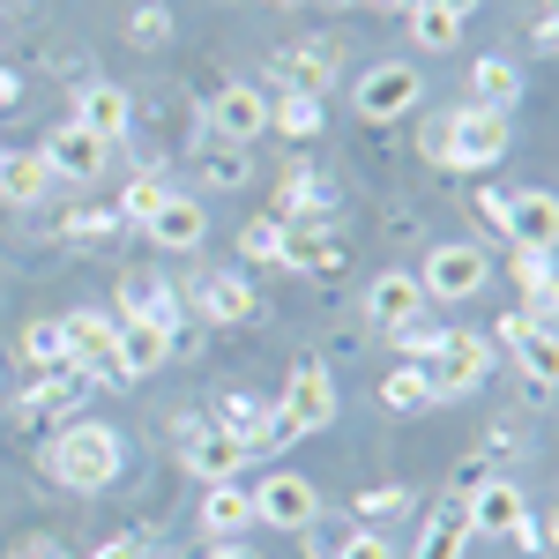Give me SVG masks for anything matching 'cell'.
I'll return each instance as SVG.
<instances>
[{
  "instance_id": "11",
  "label": "cell",
  "mask_w": 559,
  "mask_h": 559,
  "mask_svg": "<svg viewBox=\"0 0 559 559\" xmlns=\"http://www.w3.org/2000/svg\"><path fill=\"white\" fill-rule=\"evenodd\" d=\"M179 299L194 306V321H224V329L261 321V299H254V284H247L239 269H202V276H194V292H179Z\"/></svg>"
},
{
  "instance_id": "13",
  "label": "cell",
  "mask_w": 559,
  "mask_h": 559,
  "mask_svg": "<svg viewBox=\"0 0 559 559\" xmlns=\"http://www.w3.org/2000/svg\"><path fill=\"white\" fill-rule=\"evenodd\" d=\"M500 344L515 350V373L522 381H545L552 388V373H559V336H552V321H537V313H500Z\"/></svg>"
},
{
  "instance_id": "33",
  "label": "cell",
  "mask_w": 559,
  "mask_h": 559,
  "mask_svg": "<svg viewBox=\"0 0 559 559\" xmlns=\"http://www.w3.org/2000/svg\"><path fill=\"white\" fill-rule=\"evenodd\" d=\"M411 45L455 52V45H463V15H448V8H432V0H411Z\"/></svg>"
},
{
  "instance_id": "44",
  "label": "cell",
  "mask_w": 559,
  "mask_h": 559,
  "mask_svg": "<svg viewBox=\"0 0 559 559\" xmlns=\"http://www.w3.org/2000/svg\"><path fill=\"white\" fill-rule=\"evenodd\" d=\"M90 559H150V545H142V537H105Z\"/></svg>"
},
{
  "instance_id": "27",
  "label": "cell",
  "mask_w": 559,
  "mask_h": 559,
  "mask_svg": "<svg viewBox=\"0 0 559 559\" xmlns=\"http://www.w3.org/2000/svg\"><path fill=\"white\" fill-rule=\"evenodd\" d=\"M471 105H492V112H515L522 105V68L508 52H485L471 68Z\"/></svg>"
},
{
  "instance_id": "15",
  "label": "cell",
  "mask_w": 559,
  "mask_h": 559,
  "mask_svg": "<svg viewBox=\"0 0 559 559\" xmlns=\"http://www.w3.org/2000/svg\"><path fill=\"white\" fill-rule=\"evenodd\" d=\"M224 432L247 448V463H269V455H284V448H292L284 418H276L269 403H254V395H224Z\"/></svg>"
},
{
  "instance_id": "37",
  "label": "cell",
  "mask_w": 559,
  "mask_h": 559,
  "mask_svg": "<svg viewBox=\"0 0 559 559\" xmlns=\"http://www.w3.org/2000/svg\"><path fill=\"white\" fill-rule=\"evenodd\" d=\"M411 508V485H366L358 500H350V515H358V530H373V522H395Z\"/></svg>"
},
{
  "instance_id": "23",
  "label": "cell",
  "mask_w": 559,
  "mask_h": 559,
  "mask_svg": "<svg viewBox=\"0 0 559 559\" xmlns=\"http://www.w3.org/2000/svg\"><path fill=\"white\" fill-rule=\"evenodd\" d=\"M247 179H254V150H239V142H194V187L231 194Z\"/></svg>"
},
{
  "instance_id": "49",
  "label": "cell",
  "mask_w": 559,
  "mask_h": 559,
  "mask_svg": "<svg viewBox=\"0 0 559 559\" xmlns=\"http://www.w3.org/2000/svg\"><path fill=\"white\" fill-rule=\"evenodd\" d=\"M8 157H15V150H8V142H0V165H8Z\"/></svg>"
},
{
  "instance_id": "35",
  "label": "cell",
  "mask_w": 559,
  "mask_h": 559,
  "mask_svg": "<svg viewBox=\"0 0 559 559\" xmlns=\"http://www.w3.org/2000/svg\"><path fill=\"white\" fill-rule=\"evenodd\" d=\"M306 537H321V530H306ZM313 559H395L381 530H344V537H321V552Z\"/></svg>"
},
{
  "instance_id": "41",
  "label": "cell",
  "mask_w": 559,
  "mask_h": 559,
  "mask_svg": "<svg viewBox=\"0 0 559 559\" xmlns=\"http://www.w3.org/2000/svg\"><path fill=\"white\" fill-rule=\"evenodd\" d=\"M471 216L485 224V231H508V194H492V187H477V194H471Z\"/></svg>"
},
{
  "instance_id": "17",
  "label": "cell",
  "mask_w": 559,
  "mask_h": 559,
  "mask_svg": "<svg viewBox=\"0 0 559 559\" xmlns=\"http://www.w3.org/2000/svg\"><path fill=\"white\" fill-rule=\"evenodd\" d=\"M463 508V522H471V537H508L522 515H530V500H522L515 477H485L471 500H455Z\"/></svg>"
},
{
  "instance_id": "25",
  "label": "cell",
  "mask_w": 559,
  "mask_h": 559,
  "mask_svg": "<svg viewBox=\"0 0 559 559\" xmlns=\"http://www.w3.org/2000/svg\"><path fill=\"white\" fill-rule=\"evenodd\" d=\"M463 552H471V522H463V508H455V500H440V508L418 522L411 559H463Z\"/></svg>"
},
{
  "instance_id": "43",
  "label": "cell",
  "mask_w": 559,
  "mask_h": 559,
  "mask_svg": "<svg viewBox=\"0 0 559 559\" xmlns=\"http://www.w3.org/2000/svg\"><path fill=\"white\" fill-rule=\"evenodd\" d=\"M508 537H515L522 552H545V545H552V530H545V522H537V515H522L515 530H508Z\"/></svg>"
},
{
  "instance_id": "12",
  "label": "cell",
  "mask_w": 559,
  "mask_h": 559,
  "mask_svg": "<svg viewBox=\"0 0 559 559\" xmlns=\"http://www.w3.org/2000/svg\"><path fill=\"white\" fill-rule=\"evenodd\" d=\"M112 321H157V329H173L187 321V299H179L165 276H150V269H128L120 276V292H112Z\"/></svg>"
},
{
  "instance_id": "38",
  "label": "cell",
  "mask_w": 559,
  "mask_h": 559,
  "mask_svg": "<svg viewBox=\"0 0 559 559\" xmlns=\"http://www.w3.org/2000/svg\"><path fill=\"white\" fill-rule=\"evenodd\" d=\"M128 38L142 45V52H165V45H173V8H165V0H142L128 15Z\"/></svg>"
},
{
  "instance_id": "36",
  "label": "cell",
  "mask_w": 559,
  "mask_h": 559,
  "mask_svg": "<svg viewBox=\"0 0 559 559\" xmlns=\"http://www.w3.org/2000/svg\"><path fill=\"white\" fill-rule=\"evenodd\" d=\"M276 247H284V216H247V224H239V261L276 269Z\"/></svg>"
},
{
  "instance_id": "31",
  "label": "cell",
  "mask_w": 559,
  "mask_h": 559,
  "mask_svg": "<svg viewBox=\"0 0 559 559\" xmlns=\"http://www.w3.org/2000/svg\"><path fill=\"white\" fill-rule=\"evenodd\" d=\"M381 403L388 411H403V418H418V411H432V388H426V366H403V358H395V366H388L381 381Z\"/></svg>"
},
{
  "instance_id": "20",
  "label": "cell",
  "mask_w": 559,
  "mask_h": 559,
  "mask_svg": "<svg viewBox=\"0 0 559 559\" xmlns=\"http://www.w3.org/2000/svg\"><path fill=\"white\" fill-rule=\"evenodd\" d=\"M418 313H426V292H418V276H411V269H381V276H373V284H366V321H373V329H403V321H418Z\"/></svg>"
},
{
  "instance_id": "39",
  "label": "cell",
  "mask_w": 559,
  "mask_h": 559,
  "mask_svg": "<svg viewBox=\"0 0 559 559\" xmlns=\"http://www.w3.org/2000/svg\"><path fill=\"white\" fill-rule=\"evenodd\" d=\"M388 344L403 350V366H426L432 350H440V329H432L426 313H418V321H403V329H388Z\"/></svg>"
},
{
  "instance_id": "9",
  "label": "cell",
  "mask_w": 559,
  "mask_h": 559,
  "mask_svg": "<svg viewBox=\"0 0 559 559\" xmlns=\"http://www.w3.org/2000/svg\"><path fill=\"white\" fill-rule=\"evenodd\" d=\"M38 165L60 179V187H97V179H105V165H112V150H105L97 134H83L75 120H60V128L38 142Z\"/></svg>"
},
{
  "instance_id": "22",
  "label": "cell",
  "mask_w": 559,
  "mask_h": 559,
  "mask_svg": "<svg viewBox=\"0 0 559 559\" xmlns=\"http://www.w3.org/2000/svg\"><path fill=\"white\" fill-rule=\"evenodd\" d=\"M269 83H284V90H306V97H321V90L336 83V45L321 38V45H292V52H276V60H269Z\"/></svg>"
},
{
  "instance_id": "19",
  "label": "cell",
  "mask_w": 559,
  "mask_h": 559,
  "mask_svg": "<svg viewBox=\"0 0 559 559\" xmlns=\"http://www.w3.org/2000/svg\"><path fill=\"white\" fill-rule=\"evenodd\" d=\"M194 522H202V537H247L254 530V492L239 485V477H224V485H202V500H194Z\"/></svg>"
},
{
  "instance_id": "18",
  "label": "cell",
  "mask_w": 559,
  "mask_h": 559,
  "mask_svg": "<svg viewBox=\"0 0 559 559\" xmlns=\"http://www.w3.org/2000/svg\"><path fill=\"white\" fill-rule=\"evenodd\" d=\"M500 239L552 254V247H559V202H552V187H522V194H508V231H500Z\"/></svg>"
},
{
  "instance_id": "21",
  "label": "cell",
  "mask_w": 559,
  "mask_h": 559,
  "mask_svg": "<svg viewBox=\"0 0 559 559\" xmlns=\"http://www.w3.org/2000/svg\"><path fill=\"white\" fill-rule=\"evenodd\" d=\"M142 231H150V247H157V254H194V247L210 239V210H202L194 194H173V202L150 216Z\"/></svg>"
},
{
  "instance_id": "48",
  "label": "cell",
  "mask_w": 559,
  "mask_h": 559,
  "mask_svg": "<svg viewBox=\"0 0 559 559\" xmlns=\"http://www.w3.org/2000/svg\"><path fill=\"white\" fill-rule=\"evenodd\" d=\"M366 8H411V0H366Z\"/></svg>"
},
{
  "instance_id": "24",
  "label": "cell",
  "mask_w": 559,
  "mask_h": 559,
  "mask_svg": "<svg viewBox=\"0 0 559 559\" xmlns=\"http://www.w3.org/2000/svg\"><path fill=\"white\" fill-rule=\"evenodd\" d=\"M173 329H157V321H120V366H128V381H150L165 358H173Z\"/></svg>"
},
{
  "instance_id": "29",
  "label": "cell",
  "mask_w": 559,
  "mask_h": 559,
  "mask_svg": "<svg viewBox=\"0 0 559 559\" xmlns=\"http://www.w3.org/2000/svg\"><path fill=\"white\" fill-rule=\"evenodd\" d=\"M179 187L165 173H157V165H142V173L128 179V187H120V202H112V210H120V224H150V216L165 210V202H173Z\"/></svg>"
},
{
  "instance_id": "26",
  "label": "cell",
  "mask_w": 559,
  "mask_h": 559,
  "mask_svg": "<svg viewBox=\"0 0 559 559\" xmlns=\"http://www.w3.org/2000/svg\"><path fill=\"white\" fill-rule=\"evenodd\" d=\"M336 261H344V247L329 239V231H313V224H284V247H276V269H321V276H336Z\"/></svg>"
},
{
  "instance_id": "45",
  "label": "cell",
  "mask_w": 559,
  "mask_h": 559,
  "mask_svg": "<svg viewBox=\"0 0 559 559\" xmlns=\"http://www.w3.org/2000/svg\"><path fill=\"white\" fill-rule=\"evenodd\" d=\"M530 45H537V52H552V45H559V23H552V8H537V23H530Z\"/></svg>"
},
{
  "instance_id": "40",
  "label": "cell",
  "mask_w": 559,
  "mask_h": 559,
  "mask_svg": "<svg viewBox=\"0 0 559 559\" xmlns=\"http://www.w3.org/2000/svg\"><path fill=\"white\" fill-rule=\"evenodd\" d=\"M485 477H500V471H492V448H485V455H463V463H455V477H448V500H471Z\"/></svg>"
},
{
  "instance_id": "5",
  "label": "cell",
  "mask_w": 559,
  "mask_h": 559,
  "mask_svg": "<svg viewBox=\"0 0 559 559\" xmlns=\"http://www.w3.org/2000/svg\"><path fill=\"white\" fill-rule=\"evenodd\" d=\"M426 105V75L411 68V60H373L358 83H350V112L366 120V128H388V120H403V112H418Z\"/></svg>"
},
{
  "instance_id": "28",
  "label": "cell",
  "mask_w": 559,
  "mask_h": 559,
  "mask_svg": "<svg viewBox=\"0 0 559 559\" xmlns=\"http://www.w3.org/2000/svg\"><path fill=\"white\" fill-rule=\"evenodd\" d=\"M321 97H306V90H284V97H269V134H284V142H313L321 134Z\"/></svg>"
},
{
  "instance_id": "46",
  "label": "cell",
  "mask_w": 559,
  "mask_h": 559,
  "mask_svg": "<svg viewBox=\"0 0 559 559\" xmlns=\"http://www.w3.org/2000/svg\"><path fill=\"white\" fill-rule=\"evenodd\" d=\"M202 559H254V552H247L239 537H216V545H210V552H202Z\"/></svg>"
},
{
  "instance_id": "8",
  "label": "cell",
  "mask_w": 559,
  "mask_h": 559,
  "mask_svg": "<svg viewBox=\"0 0 559 559\" xmlns=\"http://www.w3.org/2000/svg\"><path fill=\"white\" fill-rule=\"evenodd\" d=\"M202 128H210L216 142L254 150L261 134H269V90H261V83H224L210 105H202Z\"/></svg>"
},
{
  "instance_id": "1",
  "label": "cell",
  "mask_w": 559,
  "mask_h": 559,
  "mask_svg": "<svg viewBox=\"0 0 559 559\" xmlns=\"http://www.w3.org/2000/svg\"><path fill=\"white\" fill-rule=\"evenodd\" d=\"M38 471L60 485V492H112L120 471H128V440L105 418H68L38 440Z\"/></svg>"
},
{
  "instance_id": "14",
  "label": "cell",
  "mask_w": 559,
  "mask_h": 559,
  "mask_svg": "<svg viewBox=\"0 0 559 559\" xmlns=\"http://www.w3.org/2000/svg\"><path fill=\"white\" fill-rule=\"evenodd\" d=\"M68 120L112 150V142H128V128H134V97L120 83H83V90H75V105H68Z\"/></svg>"
},
{
  "instance_id": "16",
  "label": "cell",
  "mask_w": 559,
  "mask_h": 559,
  "mask_svg": "<svg viewBox=\"0 0 559 559\" xmlns=\"http://www.w3.org/2000/svg\"><path fill=\"white\" fill-rule=\"evenodd\" d=\"M179 463H187V477H194V485H224V477L247 471V448H239L224 426H194L187 440H179Z\"/></svg>"
},
{
  "instance_id": "34",
  "label": "cell",
  "mask_w": 559,
  "mask_h": 559,
  "mask_svg": "<svg viewBox=\"0 0 559 559\" xmlns=\"http://www.w3.org/2000/svg\"><path fill=\"white\" fill-rule=\"evenodd\" d=\"M23 366H38V373H60V366H68V321H60V313L23 329Z\"/></svg>"
},
{
  "instance_id": "4",
  "label": "cell",
  "mask_w": 559,
  "mask_h": 559,
  "mask_svg": "<svg viewBox=\"0 0 559 559\" xmlns=\"http://www.w3.org/2000/svg\"><path fill=\"white\" fill-rule=\"evenodd\" d=\"M492 381V344L477 329H440V350L426 358V388L432 403H463L477 388Z\"/></svg>"
},
{
  "instance_id": "47",
  "label": "cell",
  "mask_w": 559,
  "mask_h": 559,
  "mask_svg": "<svg viewBox=\"0 0 559 559\" xmlns=\"http://www.w3.org/2000/svg\"><path fill=\"white\" fill-rule=\"evenodd\" d=\"M432 8H448V15H471L477 0H432Z\"/></svg>"
},
{
  "instance_id": "6",
  "label": "cell",
  "mask_w": 559,
  "mask_h": 559,
  "mask_svg": "<svg viewBox=\"0 0 559 559\" xmlns=\"http://www.w3.org/2000/svg\"><path fill=\"white\" fill-rule=\"evenodd\" d=\"M276 418H284V432H292V440H313V432L336 426V381H329V366H321V358H299V366L284 373Z\"/></svg>"
},
{
  "instance_id": "3",
  "label": "cell",
  "mask_w": 559,
  "mask_h": 559,
  "mask_svg": "<svg viewBox=\"0 0 559 559\" xmlns=\"http://www.w3.org/2000/svg\"><path fill=\"white\" fill-rule=\"evenodd\" d=\"M411 276H418L426 306H432V299H440V306H463V299H477V292H485V276H492V254H485L477 239H440V247H432V254L418 261Z\"/></svg>"
},
{
  "instance_id": "10",
  "label": "cell",
  "mask_w": 559,
  "mask_h": 559,
  "mask_svg": "<svg viewBox=\"0 0 559 559\" xmlns=\"http://www.w3.org/2000/svg\"><path fill=\"white\" fill-rule=\"evenodd\" d=\"M90 395H97V388H90L75 366H60V373H38V381L15 395V418H23V426H45V432H52V426H68V418H83Z\"/></svg>"
},
{
  "instance_id": "32",
  "label": "cell",
  "mask_w": 559,
  "mask_h": 559,
  "mask_svg": "<svg viewBox=\"0 0 559 559\" xmlns=\"http://www.w3.org/2000/svg\"><path fill=\"white\" fill-rule=\"evenodd\" d=\"M45 187H52V173L38 165V150L0 165V202H8V210H31V202H45Z\"/></svg>"
},
{
  "instance_id": "42",
  "label": "cell",
  "mask_w": 559,
  "mask_h": 559,
  "mask_svg": "<svg viewBox=\"0 0 559 559\" xmlns=\"http://www.w3.org/2000/svg\"><path fill=\"white\" fill-rule=\"evenodd\" d=\"M8 559H75V552H68L60 537H23V545H15Z\"/></svg>"
},
{
  "instance_id": "30",
  "label": "cell",
  "mask_w": 559,
  "mask_h": 559,
  "mask_svg": "<svg viewBox=\"0 0 559 559\" xmlns=\"http://www.w3.org/2000/svg\"><path fill=\"white\" fill-rule=\"evenodd\" d=\"M276 216H284V224H313V216H336V194H329V179L292 173L284 187H276Z\"/></svg>"
},
{
  "instance_id": "7",
  "label": "cell",
  "mask_w": 559,
  "mask_h": 559,
  "mask_svg": "<svg viewBox=\"0 0 559 559\" xmlns=\"http://www.w3.org/2000/svg\"><path fill=\"white\" fill-rule=\"evenodd\" d=\"M247 492H254V522H269V530L306 537V530L321 522V492H313V477H299V471H269L261 485H247Z\"/></svg>"
},
{
  "instance_id": "2",
  "label": "cell",
  "mask_w": 559,
  "mask_h": 559,
  "mask_svg": "<svg viewBox=\"0 0 559 559\" xmlns=\"http://www.w3.org/2000/svg\"><path fill=\"white\" fill-rule=\"evenodd\" d=\"M508 112H492V105H463V112H448L440 128L426 134V157L432 165H448V173H492L500 157H508Z\"/></svg>"
}]
</instances>
